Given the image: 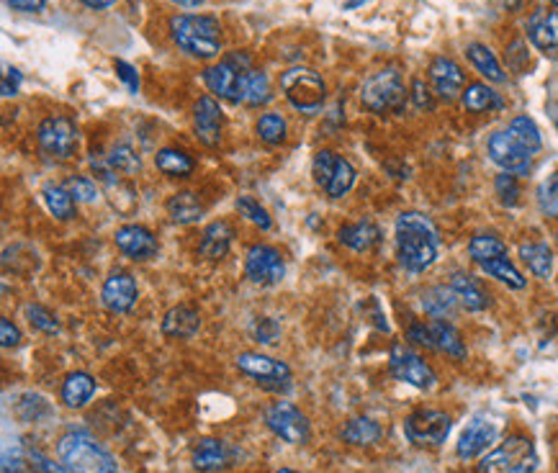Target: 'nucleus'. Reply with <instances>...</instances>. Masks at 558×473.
<instances>
[{
	"instance_id": "nucleus-56",
	"label": "nucleus",
	"mask_w": 558,
	"mask_h": 473,
	"mask_svg": "<svg viewBox=\"0 0 558 473\" xmlns=\"http://www.w3.org/2000/svg\"><path fill=\"white\" fill-rule=\"evenodd\" d=\"M83 5H88V8H93V11H100V8H109V5H114L116 0H80Z\"/></svg>"
},
{
	"instance_id": "nucleus-23",
	"label": "nucleus",
	"mask_w": 558,
	"mask_h": 473,
	"mask_svg": "<svg viewBox=\"0 0 558 473\" xmlns=\"http://www.w3.org/2000/svg\"><path fill=\"white\" fill-rule=\"evenodd\" d=\"M198 324H201L198 311L193 306L180 303V306H173L165 314V320H162V335L165 337H173V340H188V337H193L198 332Z\"/></svg>"
},
{
	"instance_id": "nucleus-19",
	"label": "nucleus",
	"mask_w": 558,
	"mask_h": 473,
	"mask_svg": "<svg viewBox=\"0 0 558 473\" xmlns=\"http://www.w3.org/2000/svg\"><path fill=\"white\" fill-rule=\"evenodd\" d=\"M497 435H500V430H497L494 422H489V419H484V416L471 419V425L461 433L458 448H456V451H458V458H463V460L479 458L486 448H492V442L497 440Z\"/></svg>"
},
{
	"instance_id": "nucleus-59",
	"label": "nucleus",
	"mask_w": 558,
	"mask_h": 473,
	"mask_svg": "<svg viewBox=\"0 0 558 473\" xmlns=\"http://www.w3.org/2000/svg\"><path fill=\"white\" fill-rule=\"evenodd\" d=\"M278 473H296V471H291V469H281V471Z\"/></svg>"
},
{
	"instance_id": "nucleus-60",
	"label": "nucleus",
	"mask_w": 558,
	"mask_h": 473,
	"mask_svg": "<svg viewBox=\"0 0 558 473\" xmlns=\"http://www.w3.org/2000/svg\"><path fill=\"white\" fill-rule=\"evenodd\" d=\"M551 3H554V5H556V8H558V0H551Z\"/></svg>"
},
{
	"instance_id": "nucleus-48",
	"label": "nucleus",
	"mask_w": 558,
	"mask_h": 473,
	"mask_svg": "<svg viewBox=\"0 0 558 473\" xmlns=\"http://www.w3.org/2000/svg\"><path fill=\"white\" fill-rule=\"evenodd\" d=\"M26 317H29L31 327H37V329L47 332V335H55L59 329V322L55 320V314L47 311L44 306H26Z\"/></svg>"
},
{
	"instance_id": "nucleus-7",
	"label": "nucleus",
	"mask_w": 558,
	"mask_h": 473,
	"mask_svg": "<svg viewBox=\"0 0 558 473\" xmlns=\"http://www.w3.org/2000/svg\"><path fill=\"white\" fill-rule=\"evenodd\" d=\"M361 101L373 114H397L406 101V88L397 70H381L371 75L361 88Z\"/></svg>"
},
{
	"instance_id": "nucleus-21",
	"label": "nucleus",
	"mask_w": 558,
	"mask_h": 473,
	"mask_svg": "<svg viewBox=\"0 0 558 473\" xmlns=\"http://www.w3.org/2000/svg\"><path fill=\"white\" fill-rule=\"evenodd\" d=\"M3 473H59L55 463L31 448H8L3 453Z\"/></svg>"
},
{
	"instance_id": "nucleus-18",
	"label": "nucleus",
	"mask_w": 558,
	"mask_h": 473,
	"mask_svg": "<svg viewBox=\"0 0 558 473\" xmlns=\"http://www.w3.org/2000/svg\"><path fill=\"white\" fill-rule=\"evenodd\" d=\"M116 247L132 258V260H150L157 255V240L147 227H139V224H124V227L116 229L114 234Z\"/></svg>"
},
{
	"instance_id": "nucleus-49",
	"label": "nucleus",
	"mask_w": 558,
	"mask_h": 473,
	"mask_svg": "<svg viewBox=\"0 0 558 473\" xmlns=\"http://www.w3.org/2000/svg\"><path fill=\"white\" fill-rule=\"evenodd\" d=\"M278 332H281V327L275 320H270V317H260V320H255L252 324V337L260 342V345H270V342L278 337Z\"/></svg>"
},
{
	"instance_id": "nucleus-1",
	"label": "nucleus",
	"mask_w": 558,
	"mask_h": 473,
	"mask_svg": "<svg viewBox=\"0 0 558 473\" xmlns=\"http://www.w3.org/2000/svg\"><path fill=\"white\" fill-rule=\"evenodd\" d=\"M440 232L430 216L420 211H405L397 219V255L409 273H423L438 260Z\"/></svg>"
},
{
	"instance_id": "nucleus-14",
	"label": "nucleus",
	"mask_w": 558,
	"mask_h": 473,
	"mask_svg": "<svg viewBox=\"0 0 558 473\" xmlns=\"http://www.w3.org/2000/svg\"><path fill=\"white\" fill-rule=\"evenodd\" d=\"M245 273L252 284L257 285H275L283 281L286 276V263H283V255L270 245H255L248 252V260H245Z\"/></svg>"
},
{
	"instance_id": "nucleus-26",
	"label": "nucleus",
	"mask_w": 558,
	"mask_h": 473,
	"mask_svg": "<svg viewBox=\"0 0 558 473\" xmlns=\"http://www.w3.org/2000/svg\"><path fill=\"white\" fill-rule=\"evenodd\" d=\"M450 288L456 291L461 306H466L468 311H484L489 309V293L484 291L482 284L474 278V276H466V273H456L453 281H450Z\"/></svg>"
},
{
	"instance_id": "nucleus-3",
	"label": "nucleus",
	"mask_w": 558,
	"mask_h": 473,
	"mask_svg": "<svg viewBox=\"0 0 558 473\" xmlns=\"http://www.w3.org/2000/svg\"><path fill=\"white\" fill-rule=\"evenodd\" d=\"M57 458L67 473H116L111 453L88 433H67L57 442Z\"/></svg>"
},
{
	"instance_id": "nucleus-45",
	"label": "nucleus",
	"mask_w": 558,
	"mask_h": 473,
	"mask_svg": "<svg viewBox=\"0 0 558 473\" xmlns=\"http://www.w3.org/2000/svg\"><path fill=\"white\" fill-rule=\"evenodd\" d=\"M109 165L114 168L116 172H136L139 171V154H136L129 145H116L111 154L106 157Z\"/></svg>"
},
{
	"instance_id": "nucleus-8",
	"label": "nucleus",
	"mask_w": 558,
	"mask_h": 473,
	"mask_svg": "<svg viewBox=\"0 0 558 473\" xmlns=\"http://www.w3.org/2000/svg\"><path fill=\"white\" fill-rule=\"evenodd\" d=\"M311 172L317 186L327 193L329 198H343L347 190L355 186V168L347 162L345 157L335 154V152L322 150L314 154Z\"/></svg>"
},
{
	"instance_id": "nucleus-52",
	"label": "nucleus",
	"mask_w": 558,
	"mask_h": 473,
	"mask_svg": "<svg viewBox=\"0 0 558 473\" xmlns=\"http://www.w3.org/2000/svg\"><path fill=\"white\" fill-rule=\"evenodd\" d=\"M21 342V332H19V327L16 324L11 322V320H0V345L3 347H16Z\"/></svg>"
},
{
	"instance_id": "nucleus-10",
	"label": "nucleus",
	"mask_w": 558,
	"mask_h": 473,
	"mask_svg": "<svg viewBox=\"0 0 558 473\" xmlns=\"http://www.w3.org/2000/svg\"><path fill=\"white\" fill-rule=\"evenodd\" d=\"M266 425H268L273 435H278L291 445H304L311 435L307 415H301V409L293 407L291 401L270 404L266 409Z\"/></svg>"
},
{
	"instance_id": "nucleus-54",
	"label": "nucleus",
	"mask_w": 558,
	"mask_h": 473,
	"mask_svg": "<svg viewBox=\"0 0 558 473\" xmlns=\"http://www.w3.org/2000/svg\"><path fill=\"white\" fill-rule=\"evenodd\" d=\"M8 8L19 11V13H41L47 8V0H5Z\"/></svg>"
},
{
	"instance_id": "nucleus-12",
	"label": "nucleus",
	"mask_w": 558,
	"mask_h": 473,
	"mask_svg": "<svg viewBox=\"0 0 558 473\" xmlns=\"http://www.w3.org/2000/svg\"><path fill=\"white\" fill-rule=\"evenodd\" d=\"M388 368L394 373V379L409 383L420 391H430L435 386V371L424 363L417 353H412L405 345H394L391 347V358H388Z\"/></svg>"
},
{
	"instance_id": "nucleus-53",
	"label": "nucleus",
	"mask_w": 558,
	"mask_h": 473,
	"mask_svg": "<svg viewBox=\"0 0 558 473\" xmlns=\"http://www.w3.org/2000/svg\"><path fill=\"white\" fill-rule=\"evenodd\" d=\"M116 73H118V77L126 83V88H129L132 93H136V91H139V77H136L135 67H132V65H126L124 59H116Z\"/></svg>"
},
{
	"instance_id": "nucleus-30",
	"label": "nucleus",
	"mask_w": 558,
	"mask_h": 473,
	"mask_svg": "<svg viewBox=\"0 0 558 473\" xmlns=\"http://www.w3.org/2000/svg\"><path fill=\"white\" fill-rule=\"evenodd\" d=\"M96 394V381L88 373H70L65 383H62V401L70 409H80L85 407Z\"/></svg>"
},
{
	"instance_id": "nucleus-13",
	"label": "nucleus",
	"mask_w": 558,
	"mask_h": 473,
	"mask_svg": "<svg viewBox=\"0 0 558 473\" xmlns=\"http://www.w3.org/2000/svg\"><path fill=\"white\" fill-rule=\"evenodd\" d=\"M39 145L47 154L73 157L77 150V127L65 116H49L39 124Z\"/></svg>"
},
{
	"instance_id": "nucleus-25",
	"label": "nucleus",
	"mask_w": 558,
	"mask_h": 473,
	"mask_svg": "<svg viewBox=\"0 0 558 473\" xmlns=\"http://www.w3.org/2000/svg\"><path fill=\"white\" fill-rule=\"evenodd\" d=\"M337 240H340V245L350 247V250H355V252H368V250H373V247L379 245L381 232H379V227H376L373 222L363 219V222H355V224L340 227Z\"/></svg>"
},
{
	"instance_id": "nucleus-57",
	"label": "nucleus",
	"mask_w": 558,
	"mask_h": 473,
	"mask_svg": "<svg viewBox=\"0 0 558 473\" xmlns=\"http://www.w3.org/2000/svg\"><path fill=\"white\" fill-rule=\"evenodd\" d=\"M175 5H183V8H196V5H201V3H206V0H170Z\"/></svg>"
},
{
	"instance_id": "nucleus-4",
	"label": "nucleus",
	"mask_w": 558,
	"mask_h": 473,
	"mask_svg": "<svg viewBox=\"0 0 558 473\" xmlns=\"http://www.w3.org/2000/svg\"><path fill=\"white\" fill-rule=\"evenodd\" d=\"M252 62L250 55L245 52H231L224 59H219V65H212L204 70V83L214 95L231 101V103H242L245 95V83L250 75Z\"/></svg>"
},
{
	"instance_id": "nucleus-17",
	"label": "nucleus",
	"mask_w": 558,
	"mask_h": 473,
	"mask_svg": "<svg viewBox=\"0 0 558 473\" xmlns=\"http://www.w3.org/2000/svg\"><path fill=\"white\" fill-rule=\"evenodd\" d=\"M430 83L443 101H456L466 91V73L450 57H435L430 62Z\"/></svg>"
},
{
	"instance_id": "nucleus-9",
	"label": "nucleus",
	"mask_w": 558,
	"mask_h": 473,
	"mask_svg": "<svg viewBox=\"0 0 558 473\" xmlns=\"http://www.w3.org/2000/svg\"><path fill=\"white\" fill-rule=\"evenodd\" d=\"M450 427H453V419L445 415V412H438V409H420L414 415L406 416L405 422V435L409 437V442L414 445H443L448 435H450Z\"/></svg>"
},
{
	"instance_id": "nucleus-11",
	"label": "nucleus",
	"mask_w": 558,
	"mask_h": 473,
	"mask_svg": "<svg viewBox=\"0 0 558 473\" xmlns=\"http://www.w3.org/2000/svg\"><path fill=\"white\" fill-rule=\"evenodd\" d=\"M237 368L268 391H286L291 386V368L283 360L268 358L260 353H242L237 358Z\"/></svg>"
},
{
	"instance_id": "nucleus-16",
	"label": "nucleus",
	"mask_w": 558,
	"mask_h": 473,
	"mask_svg": "<svg viewBox=\"0 0 558 473\" xmlns=\"http://www.w3.org/2000/svg\"><path fill=\"white\" fill-rule=\"evenodd\" d=\"M193 124H196V136L206 145V147H216L222 139V127H224V111L216 103V98L204 95L196 103L193 111Z\"/></svg>"
},
{
	"instance_id": "nucleus-31",
	"label": "nucleus",
	"mask_w": 558,
	"mask_h": 473,
	"mask_svg": "<svg viewBox=\"0 0 558 473\" xmlns=\"http://www.w3.org/2000/svg\"><path fill=\"white\" fill-rule=\"evenodd\" d=\"M168 214H170L175 224H196L204 216V204L191 190H180V193L170 196Z\"/></svg>"
},
{
	"instance_id": "nucleus-22",
	"label": "nucleus",
	"mask_w": 558,
	"mask_h": 473,
	"mask_svg": "<svg viewBox=\"0 0 558 473\" xmlns=\"http://www.w3.org/2000/svg\"><path fill=\"white\" fill-rule=\"evenodd\" d=\"M527 37L540 52L558 49V11H536L527 21Z\"/></svg>"
},
{
	"instance_id": "nucleus-40",
	"label": "nucleus",
	"mask_w": 558,
	"mask_h": 473,
	"mask_svg": "<svg viewBox=\"0 0 558 473\" xmlns=\"http://www.w3.org/2000/svg\"><path fill=\"white\" fill-rule=\"evenodd\" d=\"M507 132L512 134V136H515V139H518V142H520L522 147L530 152V154H536V152L543 147L538 124H536L530 116H515V118L510 121Z\"/></svg>"
},
{
	"instance_id": "nucleus-28",
	"label": "nucleus",
	"mask_w": 558,
	"mask_h": 473,
	"mask_svg": "<svg viewBox=\"0 0 558 473\" xmlns=\"http://www.w3.org/2000/svg\"><path fill=\"white\" fill-rule=\"evenodd\" d=\"M463 109L471 111V114H486V111H500L504 106V101L500 98L497 91H492L486 83H471L466 85V91L461 95Z\"/></svg>"
},
{
	"instance_id": "nucleus-29",
	"label": "nucleus",
	"mask_w": 558,
	"mask_h": 473,
	"mask_svg": "<svg viewBox=\"0 0 558 473\" xmlns=\"http://www.w3.org/2000/svg\"><path fill=\"white\" fill-rule=\"evenodd\" d=\"M430 332H432L435 350H440V353H445V355H450V358L456 360L466 358V345H463L461 332L453 324L445 322V320H432L430 322Z\"/></svg>"
},
{
	"instance_id": "nucleus-36",
	"label": "nucleus",
	"mask_w": 558,
	"mask_h": 473,
	"mask_svg": "<svg viewBox=\"0 0 558 473\" xmlns=\"http://www.w3.org/2000/svg\"><path fill=\"white\" fill-rule=\"evenodd\" d=\"M482 270L486 276H492V278H497L500 284L510 285V288H515V291H522L525 288V276H522L518 267L512 266V260L507 258V255H501V258H494V260H489V263H482Z\"/></svg>"
},
{
	"instance_id": "nucleus-47",
	"label": "nucleus",
	"mask_w": 558,
	"mask_h": 473,
	"mask_svg": "<svg viewBox=\"0 0 558 473\" xmlns=\"http://www.w3.org/2000/svg\"><path fill=\"white\" fill-rule=\"evenodd\" d=\"M65 188L70 190V196H73L75 201H83V204H93V201L98 198L96 183H93L91 178H85V175H75V178H70Z\"/></svg>"
},
{
	"instance_id": "nucleus-32",
	"label": "nucleus",
	"mask_w": 558,
	"mask_h": 473,
	"mask_svg": "<svg viewBox=\"0 0 558 473\" xmlns=\"http://www.w3.org/2000/svg\"><path fill=\"white\" fill-rule=\"evenodd\" d=\"M458 303L461 302H458V296H456V291H453L450 285H435V288H430V291L423 296L424 311H427L430 317H435V320L450 317V314L456 311Z\"/></svg>"
},
{
	"instance_id": "nucleus-39",
	"label": "nucleus",
	"mask_w": 558,
	"mask_h": 473,
	"mask_svg": "<svg viewBox=\"0 0 558 473\" xmlns=\"http://www.w3.org/2000/svg\"><path fill=\"white\" fill-rule=\"evenodd\" d=\"M273 101V88H270V77L263 70H250L248 83H245V95H242V103L252 106V109H260Z\"/></svg>"
},
{
	"instance_id": "nucleus-6",
	"label": "nucleus",
	"mask_w": 558,
	"mask_h": 473,
	"mask_svg": "<svg viewBox=\"0 0 558 473\" xmlns=\"http://www.w3.org/2000/svg\"><path fill=\"white\" fill-rule=\"evenodd\" d=\"M281 91L289 98L291 106L304 111V114L319 111L325 98H327L325 80L311 67H291V70H286L281 77Z\"/></svg>"
},
{
	"instance_id": "nucleus-24",
	"label": "nucleus",
	"mask_w": 558,
	"mask_h": 473,
	"mask_svg": "<svg viewBox=\"0 0 558 473\" xmlns=\"http://www.w3.org/2000/svg\"><path fill=\"white\" fill-rule=\"evenodd\" d=\"M231 237H234V229L227 222H212L209 227L204 229L201 234V242H198V252L209 260H222L231 247Z\"/></svg>"
},
{
	"instance_id": "nucleus-43",
	"label": "nucleus",
	"mask_w": 558,
	"mask_h": 473,
	"mask_svg": "<svg viewBox=\"0 0 558 473\" xmlns=\"http://www.w3.org/2000/svg\"><path fill=\"white\" fill-rule=\"evenodd\" d=\"M538 206L545 216L558 219V172L548 175L538 188Z\"/></svg>"
},
{
	"instance_id": "nucleus-46",
	"label": "nucleus",
	"mask_w": 558,
	"mask_h": 473,
	"mask_svg": "<svg viewBox=\"0 0 558 473\" xmlns=\"http://www.w3.org/2000/svg\"><path fill=\"white\" fill-rule=\"evenodd\" d=\"M494 190H497V196H500V201L504 206H515L520 201V183H518V175H512V172L497 175Z\"/></svg>"
},
{
	"instance_id": "nucleus-58",
	"label": "nucleus",
	"mask_w": 558,
	"mask_h": 473,
	"mask_svg": "<svg viewBox=\"0 0 558 473\" xmlns=\"http://www.w3.org/2000/svg\"><path fill=\"white\" fill-rule=\"evenodd\" d=\"M501 3H504V8H507V11H518V8L522 5V0H501Z\"/></svg>"
},
{
	"instance_id": "nucleus-50",
	"label": "nucleus",
	"mask_w": 558,
	"mask_h": 473,
	"mask_svg": "<svg viewBox=\"0 0 558 473\" xmlns=\"http://www.w3.org/2000/svg\"><path fill=\"white\" fill-rule=\"evenodd\" d=\"M406 340L420 345V347H427V350H435L432 345V332H430V324H412L406 329Z\"/></svg>"
},
{
	"instance_id": "nucleus-61",
	"label": "nucleus",
	"mask_w": 558,
	"mask_h": 473,
	"mask_svg": "<svg viewBox=\"0 0 558 473\" xmlns=\"http://www.w3.org/2000/svg\"><path fill=\"white\" fill-rule=\"evenodd\" d=\"M556 129H558V116H556Z\"/></svg>"
},
{
	"instance_id": "nucleus-34",
	"label": "nucleus",
	"mask_w": 558,
	"mask_h": 473,
	"mask_svg": "<svg viewBox=\"0 0 558 473\" xmlns=\"http://www.w3.org/2000/svg\"><path fill=\"white\" fill-rule=\"evenodd\" d=\"M343 440L350 445H361V448L373 445L381 440V425L373 422L371 416H355L343 427Z\"/></svg>"
},
{
	"instance_id": "nucleus-5",
	"label": "nucleus",
	"mask_w": 558,
	"mask_h": 473,
	"mask_svg": "<svg viewBox=\"0 0 558 473\" xmlns=\"http://www.w3.org/2000/svg\"><path fill=\"white\" fill-rule=\"evenodd\" d=\"M538 453L536 445L522 435L507 437L479 463V473H536Z\"/></svg>"
},
{
	"instance_id": "nucleus-41",
	"label": "nucleus",
	"mask_w": 558,
	"mask_h": 473,
	"mask_svg": "<svg viewBox=\"0 0 558 473\" xmlns=\"http://www.w3.org/2000/svg\"><path fill=\"white\" fill-rule=\"evenodd\" d=\"M468 255L482 266V263H489V260H494V258L507 255V245L501 242L500 237H494V234H476V237L468 242Z\"/></svg>"
},
{
	"instance_id": "nucleus-15",
	"label": "nucleus",
	"mask_w": 558,
	"mask_h": 473,
	"mask_svg": "<svg viewBox=\"0 0 558 473\" xmlns=\"http://www.w3.org/2000/svg\"><path fill=\"white\" fill-rule=\"evenodd\" d=\"M489 157L504 172L525 175V172L530 171V157L533 154L525 150L510 132H497L492 134V139H489Z\"/></svg>"
},
{
	"instance_id": "nucleus-37",
	"label": "nucleus",
	"mask_w": 558,
	"mask_h": 473,
	"mask_svg": "<svg viewBox=\"0 0 558 473\" xmlns=\"http://www.w3.org/2000/svg\"><path fill=\"white\" fill-rule=\"evenodd\" d=\"M41 196H44V204L47 208L62 219V222H67V219H73L75 216V198L70 196V190L62 188V186H55V183H47L44 190H41Z\"/></svg>"
},
{
	"instance_id": "nucleus-38",
	"label": "nucleus",
	"mask_w": 558,
	"mask_h": 473,
	"mask_svg": "<svg viewBox=\"0 0 558 473\" xmlns=\"http://www.w3.org/2000/svg\"><path fill=\"white\" fill-rule=\"evenodd\" d=\"M154 165L157 171L170 175V178H188L193 172V160L180 150H160L154 157Z\"/></svg>"
},
{
	"instance_id": "nucleus-33",
	"label": "nucleus",
	"mask_w": 558,
	"mask_h": 473,
	"mask_svg": "<svg viewBox=\"0 0 558 473\" xmlns=\"http://www.w3.org/2000/svg\"><path fill=\"white\" fill-rule=\"evenodd\" d=\"M466 57H468V62H471L486 80H492V83H504V80H507L504 70H501L500 59L494 57V52H492L486 44H468Z\"/></svg>"
},
{
	"instance_id": "nucleus-2",
	"label": "nucleus",
	"mask_w": 558,
	"mask_h": 473,
	"mask_svg": "<svg viewBox=\"0 0 558 473\" xmlns=\"http://www.w3.org/2000/svg\"><path fill=\"white\" fill-rule=\"evenodd\" d=\"M168 29L175 44L191 57L212 59L222 52V26L214 16L180 13L170 19Z\"/></svg>"
},
{
	"instance_id": "nucleus-55",
	"label": "nucleus",
	"mask_w": 558,
	"mask_h": 473,
	"mask_svg": "<svg viewBox=\"0 0 558 473\" xmlns=\"http://www.w3.org/2000/svg\"><path fill=\"white\" fill-rule=\"evenodd\" d=\"M19 85H21V73L19 70H13V67H8L5 75H3V95H5V98L16 95L19 93Z\"/></svg>"
},
{
	"instance_id": "nucleus-42",
	"label": "nucleus",
	"mask_w": 558,
	"mask_h": 473,
	"mask_svg": "<svg viewBox=\"0 0 558 473\" xmlns=\"http://www.w3.org/2000/svg\"><path fill=\"white\" fill-rule=\"evenodd\" d=\"M257 136L266 145H281L286 139V118L281 114H266L257 121Z\"/></svg>"
},
{
	"instance_id": "nucleus-27",
	"label": "nucleus",
	"mask_w": 558,
	"mask_h": 473,
	"mask_svg": "<svg viewBox=\"0 0 558 473\" xmlns=\"http://www.w3.org/2000/svg\"><path fill=\"white\" fill-rule=\"evenodd\" d=\"M227 463H230V453H227V445L222 440L206 437L193 451V466L198 471H222Z\"/></svg>"
},
{
	"instance_id": "nucleus-44",
	"label": "nucleus",
	"mask_w": 558,
	"mask_h": 473,
	"mask_svg": "<svg viewBox=\"0 0 558 473\" xmlns=\"http://www.w3.org/2000/svg\"><path fill=\"white\" fill-rule=\"evenodd\" d=\"M237 211L248 219V222H252L255 227H260V229H270L273 227V219H270V214L266 211V208L260 206L252 196H240L237 198Z\"/></svg>"
},
{
	"instance_id": "nucleus-20",
	"label": "nucleus",
	"mask_w": 558,
	"mask_h": 473,
	"mask_svg": "<svg viewBox=\"0 0 558 473\" xmlns=\"http://www.w3.org/2000/svg\"><path fill=\"white\" fill-rule=\"evenodd\" d=\"M100 296H103V303H106L109 311L124 314V311H129V309L136 303L139 291H136L135 278H132L129 273H111V276L106 278V284H103Z\"/></svg>"
},
{
	"instance_id": "nucleus-51",
	"label": "nucleus",
	"mask_w": 558,
	"mask_h": 473,
	"mask_svg": "<svg viewBox=\"0 0 558 473\" xmlns=\"http://www.w3.org/2000/svg\"><path fill=\"white\" fill-rule=\"evenodd\" d=\"M412 101H414V106H417L420 111L432 109V93H430V88L424 85L423 80H414V83H412Z\"/></svg>"
},
{
	"instance_id": "nucleus-35",
	"label": "nucleus",
	"mask_w": 558,
	"mask_h": 473,
	"mask_svg": "<svg viewBox=\"0 0 558 473\" xmlns=\"http://www.w3.org/2000/svg\"><path fill=\"white\" fill-rule=\"evenodd\" d=\"M522 263L527 266V270L538 278H548L551 270H554V252L551 247L543 245V242H527L520 247Z\"/></svg>"
}]
</instances>
